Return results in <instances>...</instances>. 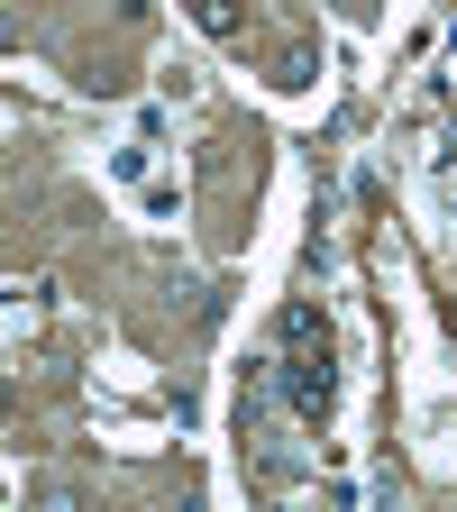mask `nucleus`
<instances>
[{
    "mask_svg": "<svg viewBox=\"0 0 457 512\" xmlns=\"http://www.w3.org/2000/svg\"><path fill=\"white\" fill-rule=\"evenodd\" d=\"M192 19H202V37H238V28H247L238 0H192Z\"/></svg>",
    "mask_w": 457,
    "mask_h": 512,
    "instance_id": "2",
    "label": "nucleus"
},
{
    "mask_svg": "<svg viewBox=\"0 0 457 512\" xmlns=\"http://www.w3.org/2000/svg\"><path fill=\"white\" fill-rule=\"evenodd\" d=\"M448 83H457V74H448Z\"/></svg>",
    "mask_w": 457,
    "mask_h": 512,
    "instance_id": "4",
    "label": "nucleus"
},
{
    "mask_svg": "<svg viewBox=\"0 0 457 512\" xmlns=\"http://www.w3.org/2000/svg\"><path fill=\"white\" fill-rule=\"evenodd\" d=\"M275 339H284V403L302 421H320V412H330V339H320V311L311 302H284Z\"/></svg>",
    "mask_w": 457,
    "mask_h": 512,
    "instance_id": "1",
    "label": "nucleus"
},
{
    "mask_svg": "<svg viewBox=\"0 0 457 512\" xmlns=\"http://www.w3.org/2000/svg\"><path fill=\"white\" fill-rule=\"evenodd\" d=\"M311 74H320V64H311V55H302V46H293V55H284V64H275V83H284V92H302V83H311Z\"/></svg>",
    "mask_w": 457,
    "mask_h": 512,
    "instance_id": "3",
    "label": "nucleus"
}]
</instances>
